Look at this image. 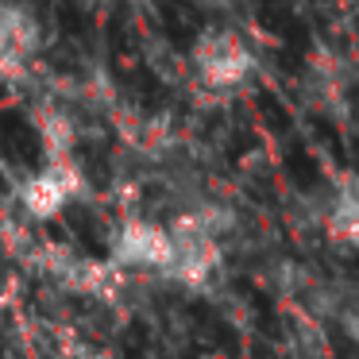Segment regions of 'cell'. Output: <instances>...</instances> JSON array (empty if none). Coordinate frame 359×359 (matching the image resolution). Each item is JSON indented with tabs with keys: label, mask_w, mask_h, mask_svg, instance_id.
Wrapping results in <instances>:
<instances>
[{
	"label": "cell",
	"mask_w": 359,
	"mask_h": 359,
	"mask_svg": "<svg viewBox=\"0 0 359 359\" xmlns=\"http://www.w3.org/2000/svg\"><path fill=\"white\" fill-rule=\"evenodd\" d=\"M217 266H220V236L205 220H197L194 212L182 217L170 228V259H166L163 274L182 282V286H205Z\"/></svg>",
	"instance_id": "cell-1"
},
{
	"label": "cell",
	"mask_w": 359,
	"mask_h": 359,
	"mask_svg": "<svg viewBox=\"0 0 359 359\" xmlns=\"http://www.w3.org/2000/svg\"><path fill=\"white\" fill-rule=\"evenodd\" d=\"M255 70V58H251L248 43L232 32H209L197 39L194 47V74L205 89H240L243 81Z\"/></svg>",
	"instance_id": "cell-2"
},
{
	"label": "cell",
	"mask_w": 359,
	"mask_h": 359,
	"mask_svg": "<svg viewBox=\"0 0 359 359\" xmlns=\"http://www.w3.org/2000/svg\"><path fill=\"white\" fill-rule=\"evenodd\" d=\"M81 189H86V178H81L78 163L74 158H50L39 174H32L20 186L16 201H20L27 220H50L70 201H78Z\"/></svg>",
	"instance_id": "cell-3"
},
{
	"label": "cell",
	"mask_w": 359,
	"mask_h": 359,
	"mask_svg": "<svg viewBox=\"0 0 359 359\" xmlns=\"http://www.w3.org/2000/svg\"><path fill=\"white\" fill-rule=\"evenodd\" d=\"M109 255L120 266L163 271L166 259H170V228H158L151 220H124L109 240Z\"/></svg>",
	"instance_id": "cell-4"
},
{
	"label": "cell",
	"mask_w": 359,
	"mask_h": 359,
	"mask_svg": "<svg viewBox=\"0 0 359 359\" xmlns=\"http://www.w3.org/2000/svg\"><path fill=\"white\" fill-rule=\"evenodd\" d=\"M320 224L336 240L359 243V182L355 178H340L328 189L325 205H320Z\"/></svg>",
	"instance_id": "cell-5"
},
{
	"label": "cell",
	"mask_w": 359,
	"mask_h": 359,
	"mask_svg": "<svg viewBox=\"0 0 359 359\" xmlns=\"http://www.w3.org/2000/svg\"><path fill=\"white\" fill-rule=\"evenodd\" d=\"M39 20L32 16V8H24V4H4L0 8V43L12 50V55L20 58H32L35 50H39Z\"/></svg>",
	"instance_id": "cell-6"
},
{
	"label": "cell",
	"mask_w": 359,
	"mask_h": 359,
	"mask_svg": "<svg viewBox=\"0 0 359 359\" xmlns=\"http://www.w3.org/2000/svg\"><path fill=\"white\" fill-rule=\"evenodd\" d=\"M24 66H27V58L12 55V50L0 43V81H16L20 74H24Z\"/></svg>",
	"instance_id": "cell-7"
}]
</instances>
